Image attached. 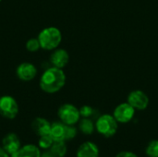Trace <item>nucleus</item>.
<instances>
[{"instance_id":"1","label":"nucleus","mask_w":158,"mask_h":157,"mask_svg":"<svg viewBox=\"0 0 158 157\" xmlns=\"http://www.w3.org/2000/svg\"><path fill=\"white\" fill-rule=\"evenodd\" d=\"M65 83L66 75L64 71L56 67L46 69L40 79V87L47 93H55L60 91Z\"/></svg>"},{"instance_id":"2","label":"nucleus","mask_w":158,"mask_h":157,"mask_svg":"<svg viewBox=\"0 0 158 157\" xmlns=\"http://www.w3.org/2000/svg\"><path fill=\"white\" fill-rule=\"evenodd\" d=\"M41 48L45 50H53L56 48L62 40L60 31L56 27H48L41 31L38 35Z\"/></svg>"},{"instance_id":"3","label":"nucleus","mask_w":158,"mask_h":157,"mask_svg":"<svg viewBox=\"0 0 158 157\" xmlns=\"http://www.w3.org/2000/svg\"><path fill=\"white\" fill-rule=\"evenodd\" d=\"M118 121L111 115L100 116L95 123L96 130L103 136L109 138L116 134L118 130Z\"/></svg>"},{"instance_id":"4","label":"nucleus","mask_w":158,"mask_h":157,"mask_svg":"<svg viewBox=\"0 0 158 157\" xmlns=\"http://www.w3.org/2000/svg\"><path fill=\"white\" fill-rule=\"evenodd\" d=\"M58 117L64 124L74 125L76 124L81 118L80 110L70 104H65L61 105L58 109Z\"/></svg>"},{"instance_id":"5","label":"nucleus","mask_w":158,"mask_h":157,"mask_svg":"<svg viewBox=\"0 0 158 157\" xmlns=\"http://www.w3.org/2000/svg\"><path fill=\"white\" fill-rule=\"evenodd\" d=\"M19 113L17 101L9 95L0 97V115L6 118L13 119Z\"/></svg>"},{"instance_id":"6","label":"nucleus","mask_w":158,"mask_h":157,"mask_svg":"<svg viewBox=\"0 0 158 157\" xmlns=\"http://www.w3.org/2000/svg\"><path fill=\"white\" fill-rule=\"evenodd\" d=\"M134 114H135V109L129 103L120 104L114 110V118L119 123L130 122L133 118Z\"/></svg>"},{"instance_id":"7","label":"nucleus","mask_w":158,"mask_h":157,"mask_svg":"<svg viewBox=\"0 0 158 157\" xmlns=\"http://www.w3.org/2000/svg\"><path fill=\"white\" fill-rule=\"evenodd\" d=\"M128 103L137 110H144L149 105L148 96L142 91H133L128 96Z\"/></svg>"},{"instance_id":"8","label":"nucleus","mask_w":158,"mask_h":157,"mask_svg":"<svg viewBox=\"0 0 158 157\" xmlns=\"http://www.w3.org/2000/svg\"><path fill=\"white\" fill-rule=\"evenodd\" d=\"M2 147L10 156H12L20 149V141L15 133H9L4 137Z\"/></svg>"},{"instance_id":"9","label":"nucleus","mask_w":158,"mask_h":157,"mask_svg":"<svg viewBox=\"0 0 158 157\" xmlns=\"http://www.w3.org/2000/svg\"><path fill=\"white\" fill-rule=\"evenodd\" d=\"M37 69L34 65L31 63H22L17 68V76L23 81H29L35 78Z\"/></svg>"},{"instance_id":"10","label":"nucleus","mask_w":158,"mask_h":157,"mask_svg":"<svg viewBox=\"0 0 158 157\" xmlns=\"http://www.w3.org/2000/svg\"><path fill=\"white\" fill-rule=\"evenodd\" d=\"M77 157H99V149L92 142H85L77 150Z\"/></svg>"},{"instance_id":"11","label":"nucleus","mask_w":158,"mask_h":157,"mask_svg":"<svg viewBox=\"0 0 158 157\" xmlns=\"http://www.w3.org/2000/svg\"><path fill=\"white\" fill-rule=\"evenodd\" d=\"M69 60V56L68 52L64 49H57L56 50L50 57V61L54 67L58 68H63Z\"/></svg>"},{"instance_id":"12","label":"nucleus","mask_w":158,"mask_h":157,"mask_svg":"<svg viewBox=\"0 0 158 157\" xmlns=\"http://www.w3.org/2000/svg\"><path fill=\"white\" fill-rule=\"evenodd\" d=\"M67 124L63 122H55L51 124L50 135L55 142H66Z\"/></svg>"},{"instance_id":"13","label":"nucleus","mask_w":158,"mask_h":157,"mask_svg":"<svg viewBox=\"0 0 158 157\" xmlns=\"http://www.w3.org/2000/svg\"><path fill=\"white\" fill-rule=\"evenodd\" d=\"M31 128L36 134H38L39 136H43L50 134L51 124L45 118H37L32 121Z\"/></svg>"},{"instance_id":"14","label":"nucleus","mask_w":158,"mask_h":157,"mask_svg":"<svg viewBox=\"0 0 158 157\" xmlns=\"http://www.w3.org/2000/svg\"><path fill=\"white\" fill-rule=\"evenodd\" d=\"M41 153L38 147L33 144H27L14 154L11 157H41Z\"/></svg>"},{"instance_id":"15","label":"nucleus","mask_w":158,"mask_h":157,"mask_svg":"<svg viewBox=\"0 0 158 157\" xmlns=\"http://www.w3.org/2000/svg\"><path fill=\"white\" fill-rule=\"evenodd\" d=\"M50 153L56 157H64L67 153L65 142H54L50 148Z\"/></svg>"},{"instance_id":"16","label":"nucleus","mask_w":158,"mask_h":157,"mask_svg":"<svg viewBox=\"0 0 158 157\" xmlns=\"http://www.w3.org/2000/svg\"><path fill=\"white\" fill-rule=\"evenodd\" d=\"M94 128H95V126L94 125V122H93L92 119H90V118H83L80 121L79 129H80V130H81L83 134H86V135L92 134V133L94 132Z\"/></svg>"},{"instance_id":"17","label":"nucleus","mask_w":158,"mask_h":157,"mask_svg":"<svg viewBox=\"0 0 158 157\" xmlns=\"http://www.w3.org/2000/svg\"><path fill=\"white\" fill-rule=\"evenodd\" d=\"M54 142L55 141L53 140L51 135L47 134V135L40 136V139L38 141V144H39V147L42 149H50L51 146L53 145Z\"/></svg>"},{"instance_id":"18","label":"nucleus","mask_w":158,"mask_h":157,"mask_svg":"<svg viewBox=\"0 0 158 157\" xmlns=\"http://www.w3.org/2000/svg\"><path fill=\"white\" fill-rule=\"evenodd\" d=\"M145 152L148 157H158V140L150 142L146 147Z\"/></svg>"},{"instance_id":"19","label":"nucleus","mask_w":158,"mask_h":157,"mask_svg":"<svg viewBox=\"0 0 158 157\" xmlns=\"http://www.w3.org/2000/svg\"><path fill=\"white\" fill-rule=\"evenodd\" d=\"M41 48L38 38H31L26 43V49L30 52H36Z\"/></svg>"},{"instance_id":"20","label":"nucleus","mask_w":158,"mask_h":157,"mask_svg":"<svg viewBox=\"0 0 158 157\" xmlns=\"http://www.w3.org/2000/svg\"><path fill=\"white\" fill-rule=\"evenodd\" d=\"M95 110L89 106V105H84L80 109V114L82 118H90L92 117H94L95 115Z\"/></svg>"},{"instance_id":"21","label":"nucleus","mask_w":158,"mask_h":157,"mask_svg":"<svg viewBox=\"0 0 158 157\" xmlns=\"http://www.w3.org/2000/svg\"><path fill=\"white\" fill-rule=\"evenodd\" d=\"M116 157H138L134 153L132 152H129V151H123V152H120L118 153Z\"/></svg>"},{"instance_id":"22","label":"nucleus","mask_w":158,"mask_h":157,"mask_svg":"<svg viewBox=\"0 0 158 157\" xmlns=\"http://www.w3.org/2000/svg\"><path fill=\"white\" fill-rule=\"evenodd\" d=\"M10 155L3 149V147H0V157H9Z\"/></svg>"},{"instance_id":"23","label":"nucleus","mask_w":158,"mask_h":157,"mask_svg":"<svg viewBox=\"0 0 158 157\" xmlns=\"http://www.w3.org/2000/svg\"><path fill=\"white\" fill-rule=\"evenodd\" d=\"M41 157H56V156H54L50 152H47V153L44 154L43 155H41Z\"/></svg>"},{"instance_id":"24","label":"nucleus","mask_w":158,"mask_h":157,"mask_svg":"<svg viewBox=\"0 0 158 157\" xmlns=\"http://www.w3.org/2000/svg\"><path fill=\"white\" fill-rule=\"evenodd\" d=\"M1 1H2V0H0V2H1Z\"/></svg>"}]
</instances>
